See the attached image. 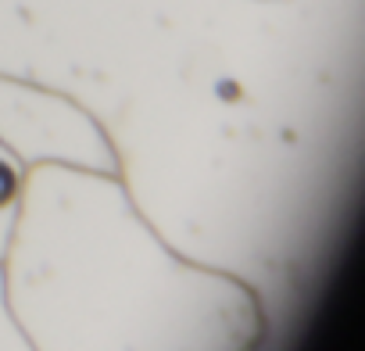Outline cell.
<instances>
[{
    "label": "cell",
    "instance_id": "6da1fadb",
    "mask_svg": "<svg viewBox=\"0 0 365 351\" xmlns=\"http://www.w3.org/2000/svg\"><path fill=\"white\" fill-rule=\"evenodd\" d=\"M11 194H15V176H11L4 165H0V205H4Z\"/></svg>",
    "mask_w": 365,
    "mask_h": 351
}]
</instances>
